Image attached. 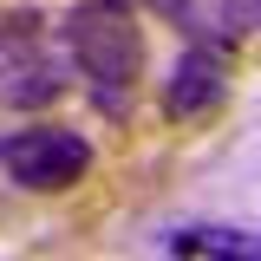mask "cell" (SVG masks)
<instances>
[{
	"label": "cell",
	"mask_w": 261,
	"mask_h": 261,
	"mask_svg": "<svg viewBox=\"0 0 261 261\" xmlns=\"http://www.w3.org/2000/svg\"><path fill=\"white\" fill-rule=\"evenodd\" d=\"M65 59L79 65L85 92L105 118H130V92H137V72H144V33L130 20L124 0H85L72 7L59 27Z\"/></svg>",
	"instance_id": "6da1fadb"
},
{
	"label": "cell",
	"mask_w": 261,
	"mask_h": 261,
	"mask_svg": "<svg viewBox=\"0 0 261 261\" xmlns=\"http://www.w3.org/2000/svg\"><path fill=\"white\" fill-rule=\"evenodd\" d=\"M65 92V59L46 39L39 13H7L0 20V105L13 111H39Z\"/></svg>",
	"instance_id": "7a4b0ae2"
},
{
	"label": "cell",
	"mask_w": 261,
	"mask_h": 261,
	"mask_svg": "<svg viewBox=\"0 0 261 261\" xmlns=\"http://www.w3.org/2000/svg\"><path fill=\"white\" fill-rule=\"evenodd\" d=\"M0 170L33 196H59L92 170V144L65 124H27L0 137Z\"/></svg>",
	"instance_id": "3957f363"
},
{
	"label": "cell",
	"mask_w": 261,
	"mask_h": 261,
	"mask_svg": "<svg viewBox=\"0 0 261 261\" xmlns=\"http://www.w3.org/2000/svg\"><path fill=\"white\" fill-rule=\"evenodd\" d=\"M222 98H228L222 53L190 39V46H183V59L170 65V79H163V118H170V124H190V118H209Z\"/></svg>",
	"instance_id": "277c9868"
},
{
	"label": "cell",
	"mask_w": 261,
	"mask_h": 261,
	"mask_svg": "<svg viewBox=\"0 0 261 261\" xmlns=\"http://www.w3.org/2000/svg\"><path fill=\"white\" fill-rule=\"evenodd\" d=\"M157 20L196 39V46H216V53H235L242 39H248V7L242 0H144Z\"/></svg>",
	"instance_id": "5b68a950"
},
{
	"label": "cell",
	"mask_w": 261,
	"mask_h": 261,
	"mask_svg": "<svg viewBox=\"0 0 261 261\" xmlns=\"http://www.w3.org/2000/svg\"><path fill=\"white\" fill-rule=\"evenodd\" d=\"M163 248H170V255H261V235H235V228H176Z\"/></svg>",
	"instance_id": "8992f818"
},
{
	"label": "cell",
	"mask_w": 261,
	"mask_h": 261,
	"mask_svg": "<svg viewBox=\"0 0 261 261\" xmlns=\"http://www.w3.org/2000/svg\"><path fill=\"white\" fill-rule=\"evenodd\" d=\"M242 7H248V27H261V0H242Z\"/></svg>",
	"instance_id": "52a82bcc"
}]
</instances>
